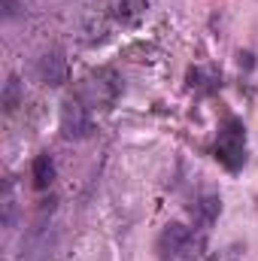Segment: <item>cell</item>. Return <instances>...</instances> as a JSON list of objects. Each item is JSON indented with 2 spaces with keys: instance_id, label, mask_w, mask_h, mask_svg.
Wrapping results in <instances>:
<instances>
[{
  "instance_id": "8fae6325",
  "label": "cell",
  "mask_w": 258,
  "mask_h": 261,
  "mask_svg": "<svg viewBox=\"0 0 258 261\" xmlns=\"http://www.w3.org/2000/svg\"><path fill=\"white\" fill-rule=\"evenodd\" d=\"M18 12H21V3H18V0H3V18H6V21L15 18Z\"/></svg>"
},
{
  "instance_id": "52a82bcc",
  "label": "cell",
  "mask_w": 258,
  "mask_h": 261,
  "mask_svg": "<svg viewBox=\"0 0 258 261\" xmlns=\"http://www.w3.org/2000/svg\"><path fill=\"white\" fill-rule=\"evenodd\" d=\"M219 213H222V197L219 195L210 192V195L197 197V203H194V219H197L200 228H213L216 219H219Z\"/></svg>"
},
{
  "instance_id": "277c9868",
  "label": "cell",
  "mask_w": 258,
  "mask_h": 261,
  "mask_svg": "<svg viewBox=\"0 0 258 261\" xmlns=\"http://www.w3.org/2000/svg\"><path fill=\"white\" fill-rule=\"evenodd\" d=\"M158 252L164 261L176 258H192V231L183 222H170L164 225L161 237H158Z\"/></svg>"
},
{
  "instance_id": "9c48e42d",
  "label": "cell",
  "mask_w": 258,
  "mask_h": 261,
  "mask_svg": "<svg viewBox=\"0 0 258 261\" xmlns=\"http://www.w3.org/2000/svg\"><path fill=\"white\" fill-rule=\"evenodd\" d=\"M21 100H24V88H21V79L12 73V76H6V82H3L0 103H3V110H6V113H15V110L21 107Z\"/></svg>"
},
{
  "instance_id": "3957f363",
  "label": "cell",
  "mask_w": 258,
  "mask_h": 261,
  "mask_svg": "<svg viewBox=\"0 0 258 261\" xmlns=\"http://www.w3.org/2000/svg\"><path fill=\"white\" fill-rule=\"evenodd\" d=\"M119 97V79H116V73H110V70H97L94 76H88L85 82H82V88H79V100L85 103H91V107H110L113 100Z\"/></svg>"
},
{
  "instance_id": "5b68a950",
  "label": "cell",
  "mask_w": 258,
  "mask_h": 261,
  "mask_svg": "<svg viewBox=\"0 0 258 261\" xmlns=\"http://www.w3.org/2000/svg\"><path fill=\"white\" fill-rule=\"evenodd\" d=\"M61 134L67 140L91 137V116H88V107L79 97H67L61 103Z\"/></svg>"
},
{
  "instance_id": "7c38bea8",
  "label": "cell",
  "mask_w": 258,
  "mask_h": 261,
  "mask_svg": "<svg viewBox=\"0 0 258 261\" xmlns=\"http://www.w3.org/2000/svg\"><path fill=\"white\" fill-rule=\"evenodd\" d=\"M240 67H246V70L252 67V55L249 52H240Z\"/></svg>"
},
{
  "instance_id": "ba28073f",
  "label": "cell",
  "mask_w": 258,
  "mask_h": 261,
  "mask_svg": "<svg viewBox=\"0 0 258 261\" xmlns=\"http://www.w3.org/2000/svg\"><path fill=\"white\" fill-rule=\"evenodd\" d=\"M31 176H34V186H37L40 192H43V189H49V186L55 182V161H52V155H49V152H43V155H37V158H34Z\"/></svg>"
},
{
  "instance_id": "8992f818",
  "label": "cell",
  "mask_w": 258,
  "mask_h": 261,
  "mask_svg": "<svg viewBox=\"0 0 258 261\" xmlns=\"http://www.w3.org/2000/svg\"><path fill=\"white\" fill-rule=\"evenodd\" d=\"M67 76H70V67H67V58L61 49H49V52L40 55V61H37V79L43 85L58 88V85L67 82Z\"/></svg>"
},
{
  "instance_id": "6da1fadb",
  "label": "cell",
  "mask_w": 258,
  "mask_h": 261,
  "mask_svg": "<svg viewBox=\"0 0 258 261\" xmlns=\"http://www.w3.org/2000/svg\"><path fill=\"white\" fill-rule=\"evenodd\" d=\"M216 158L228 167V170H240L246 164V130L240 119H228L225 128L219 130L216 140Z\"/></svg>"
},
{
  "instance_id": "30bf717a",
  "label": "cell",
  "mask_w": 258,
  "mask_h": 261,
  "mask_svg": "<svg viewBox=\"0 0 258 261\" xmlns=\"http://www.w3.org/2000/svg\"><path fill=\"white\" fill-rule=\"evenodd\" d=\"M3 225H6V228L15 225V200H12V186H9V182H6V189H3Z\"/></svg>"
},
{
  "instance_id": "7a4b0ae2",
  "label": "cell",
  "mask_w": 258,
  "mask_h": 261,
  "mask_svg": "<svg viewBox=\"0 0 258 261\" xmlns=\"http://www.w3.org/2000/svg\"><path fill=\"white\" fill-rule=\"evenodd\" d=\"M58 252V231L46 222L24 231L18 243V261H52Z\"/></svg>"
}]
</instances>
